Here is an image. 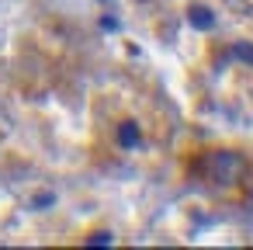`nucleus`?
<instances>
[{
    "label": "nucleus",
    "instance_id": "obj_2",
    "mask_svg": "<svg viewBox=\"0 0 253 250\" xmlns=\"http://www.w3.org/2000/svg\"><path fill=\"white\" fill-rule=\"evenodd\" d=\"M194 177L208 188H229V184H239L246 181V163L243 156H236L232 150H208L201 153V160L194 163Z\"/></svg>",
    "mask_w": 253,
    "mask_h": 250
},
{
    "label": "nucleus",
    "instance_id": "obj_1",
    "mask_svg": "<svg viewBox=\"0 0 253 250\" xmlns=\"http://www.w3.org/2000/svg\"><path fill=\"white\" fill-rule=\"evenodd\" d=\"M97 132L111 156L139 160V156H149L167 139V118L135 94H101Z\"/></svg>",
    "mask_w": 253,
    "mask_h": 250
}]
</instances>
